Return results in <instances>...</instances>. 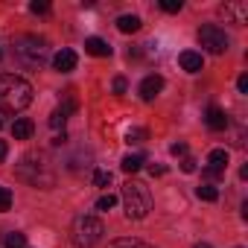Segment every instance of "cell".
Masks as SVG:
<instances>
[{"mask_svg":"<svg viewBox=\"0 0 248 248\" xmlns=\"http://www.w3.org/2000/svg\"><path fill=\"white\" fill-rule=\"evenodd\" d=\"M32 102V85L15 73H3L0 76V111L6 114H18Z\"/></svg>","mask_w":248,"mask_h":248,"instance_id":"1","label":"cell"},{"mask_svg":"<svg viewBox=\"0 0 248 248\" xmlns=\"http://www.w3.org/2000/svg\"><path fill=\"white\" fill-rule=\"evenodd\" d=\"M123 207H126L129 219H143L152 210V196H149L146 184H140V181H126L123 184Z\"/></svg>","mask_w":248,"mask_h":248,"instance_id":"2","label":"cell"},{"mask_svg":"<svg viewBox=\"0 0 248 248\" xmlns=\"http://www.w3.org/2000/svg\"><path fill=\"white\" fill-rule=\"evenodd\" d=\"M105 233V225L96 216H76L70 225V242L76 248H93Z\"/></svg>","mask_w":248,"mask_h":248,"instance_id":"3","label":"cell"},{"mask_svg":"<svg viewBox=\"0 0 248 248\" xmlns=\"http://www.w3.org/2000/svg\"><path fill=\"white\" fill-rule=\"evenodd\" d=\"M15 53H18L21 62L38 67V64L47 59V41L38 38V35H21V38L15 41Z\"/></svg>","mask_w":248,"mask_h":248,"instance_id":"4","label":"cell"},{"mask_svg":"<svg viewBox=\"0 0 248 248\" xmlns=\"http://www.w3.org/2000/svg\"><path fill=\"white\" fill-rule=\"evenodd\" d=\"M199 44H202L207 53L222 56V53L228 50V35H225V30H219V27L207 24V27H202V30H199Z\"/></svg>","mask_w":248,"mask_h":248,"instance_id":"5","label":"cell"},{"mask_svg":"<svg viewBox=\"0 0 248 248\" xmlns=\"http://www.w3.org/2000/svg\"><path fill=\"white\" fill-rule=\"evenodd\" d=\"M228 161H231V155H228V149H213L210 155H207V170H204V175L207 178H219L222 172H225V167H228Z\"/></svg>","mask_w":248,"mask_h":248,"instance_id":"6","label":"cell"},{"mask_svg":"<svg viewBox=\"0 0 248 248\" xmlns=\"http://www.w3.org/2000/svg\"><path fill=\"white\" fill-rule=\"evenodd\" d=\"M161 91H164V79H161L158 73H152V76H146V79L140 82V99H143V102H152Z\"/></svg>","mask_w":248,"mask_h":248,"instance_id":"7","label":"cell"},{"mask_svg":"<svg viewBox=\"0 0 248 248\" xmlns=\"http://www.w3.org/2000/svg\"><path fill=\"white\" fill-rule=\"evenodd\" d=\"M204 123H207V126L213 129V132H222V129H228V114L222 111V108H216V105H210L207 108V114H204Z\"/></svg>","mask_w":248,"mask_h":248,"instance_id":"8","label":"cell"},{"mask_svg":"<svg viewBox=\"0 0 248 248\" xmlns=\"http://www.w3.org/2000/svg\"><path fill=\"white\" fill-rule=\"evenodd\" d=\"M53 67H56L59 73H70V70L76 67V53H73V50H59V53L53 56Z\"/></svg>","mask_w":248,"mask_h":248,"instance_id":"9","label":"cell"},{"mask_svg":"<svg viewBox=\"0 0 248 248\" xmlns=\"http://www.w3.org/2000/svg\"><path fill=\"white\" fill-rule=\"evenodd\" d=\"M73 111H76V99H67L62 108H56V111L50 114V126H53V129H64L67 114H73Z\"/></svg>","mask_w":248,"mask_h":248,"instance_id":"10","label":"cell"},{"mask_svg":"<svg viewBox=\"0 0 248 248\" xmlns=\"http://www.w3.org/2000/svg\"><path fill=\"white\" fill-rule=\"evenodd\" d=\"M222 15L225 18H233V24H245L248 21V3H242V0H239V3H225L222 6Z\"/></svg>","mask_w":248,"mask_h":248,"instance_id":"11","label":"cell"},{"mask_svg":"<svg viewBox=\"0 0 248 248\" xmlns=\"http://www.w3.org/2000/svg\"><path fill=\"white\" fill-rule=\"evenodd\" d=\"M32 132H35V126H32V120H27V117H18L12 123V138L15 140H30Z\"/></svg>","mask_w":248,"mask_h":248,"instance_id":"12","label":"cell"},{"mask_svg":"<svg viewBox=\"0 0 248 248\" xmlns=\"http://www.w3.org/2000/svg\"><path fill=\"white\" fill-rule=\"evenodd\" d=\"M85 53L96 56V59H105V56H111V44L102 41V38H85Z\"/></svg>","mask_w":248,"mask_h":248,"instance_id":"13","label":"cell"},{"mask_svg":"<svg viewBox=\"0 0 248 248\" xmlns=\"http://www.w3.org/2000/svg\"><path fill=\"white\" fill-rule=\"evenodd\" d=\"M178 64H181V67H184L187 73H199L204 62H202V53H193V50H184V53L178 56Z\"/></svg>","mask_w":248,"mask_h":248,"instance_id":"14","label":"cell"},{"mask_svg":"<svg viewBox=\"0 0 248 248\" xmlns=\"http://www.w3.org/2000/svg\"><path fill=\"white\" fill-rule=\"evenodd\" d=\"M117 30L120 32H138L140 30V18L138 15H120L117 18Z\"/></svg>","mask_w":248,"mask_h":248,"instance_id":"15","label":"cell"},{"mask_svg":"<svg viewBox=\"0 0 248 248\" xmlns=\"http://www.w3.org/2000/svg\"><path fill=\"white\" fill-rule=\"evenodd\" d=\"M3 245H6V248H27V236H24L21 231H12V233L3 236Z\"/></svg>","mask_w":248,"mask_h":248,"instance_id":"16","label":"cell"},{"mask_svg":"<svg viewBox=\"0 0 248 248\" xmlns=\"http://www.w3.org/2000/svg\"><path fill=\"white\" fill-rule=\"evenodd\" d=\"M120 167H123V172H138V170L143 167V158H140V155H126Z\"/></svg>","mask_w":248,"mask_h":248,"instance_id":"17","label":"cell"},{"mask_svg":"<svg viewBox=\"0 0 248 248\" xmlns=\"http://www.w3.org/2000/svg\"><path fill=\"white\" fill-rule=\"evenodd\" d=\"M196 196H199L202 202H216V199H219V190H216L213 184H202V187L196 190Z\"/></svg>","mask_w":248,"mask_h":248,"instance_id":"18","label":"cell"},{"mask_svg":"<svg viewBox=\"0 0 248 248\" xmlns=\"http://www.w3.org/2000/svg\"><path fill=\"white\" fill-rule=\"evenodd\" d=\"M143 140H146V129H129L126 132V143L129 146H140Z\"/></svg>","mask_w":248,"mask_h":248,"instance_id":"19","label":"cell"},{"mask_svg":"<svg viewBox=\"0 0 248 248\" xmlns=\"http://www.w3.org/2000/svg\"><path fill=\"white\" fill-rule=\"evenodd\" d=\"M108 248H152V245H146L140 239H114Z\"/></svg>","mask_w":248,"mask_h":248,"instance_id":"20","label":"cell"},{"mask_svg":"<svg viewBox=\"0 0 248 248\" xmlns=\"http://www.w3.org/2000/svg\"><path fill=\"white\" fill-rule=\"evenodd\" d=\"M12 207V190L9 187H0V213H6Z\"/></svg>","mask_w":248,"mask_h":248,"instance_id":"21","label":"cell"},{"mask_svg":"<svg viewBox=\"0 0 248 248\" xmlns=\"http://www.w3.org/2000/svg\"><path fill=\"white\" fill-rule=\"evenodd\" d=\"M93 184H96V187H108V184H111V172H108V170H96V172H93Z\"/></svg>","mask_w":248,"mask_h":248,"instance_id":"22","label":"cell"},{"mask_svg":"<svg viewBox=\"0 0 248 248\" xmlns=\"http://www.w3.org/2000/svg\"><path fill=\"white\" fill-rule=\"evenodd\" d=\"M114 204H117V196H111V193H108V196H99V199H96V210H111Z\"/></svg>","mask_w":248,"mask_h":248,"instance_id":"23","label":"cell"},{"mask_svg":"<svg viewBox=\"0 0 248 248\" xmlns=\"http://www.w3.org/2000/svg\"><path fill=\"white\" fill-rule=\"evenodd\" d=\"M181 0H161V9L164 12H170V15H175V12H181Z\"/></svg>","mask_w":248,"mask_h":248,"instance_id":"24","label":"cell"},{"mask_svg":"<svg viewBox=\"0 0 248 248\" xmlns=\"http://www.w3.org/2000/svg\"><path fill=\"white\" fill-rule=\"evenodd\" d=\"M30 12H35V15H47V12H50V3H44V0H32V3H30Z\"/></svg>","mask_w":248,"mask_h":248,"instance_id":"25","label":"cell"},{"mask_svg":"<svg viewBox=\"0 0 248 248\" xmlns=\"http://www.w3.org/2000/svg\"><path fill=\"white\" fill-rule=\"evenodd\" d=\"M126 91H129V82L123 79V76H117V79H114V93H117V96H123Z\"/></svg>","mask_w":248,"mask_h":248,"instance_id":"26","label":"cell"},{"mask_svg":"<svg viewBox=\"0 0 248 248\" xmlns=\"http://www.w3.org/2000/svg\"><path fill=\"white\" fill-rule=\"evenodd\" d=\"M170 152H172L175 158H178V155H187V143H172V146H170Z\"/></svg>","mask_w":248,"mask_h":248,"instance_id":"27","label":"cell"},{"mask_svg":"<svg viewBox=\"0 0 248 248\" xmlns=\"http://www.w3.org/2000/svg\"><path fill=\"white\" fill-rule=\"evenodd\" d=\"M181 170L184 172H196V158H184L181 161Z\"/></svg>","mask_w":248,"mask_h":248,"instance_id":"28","label":"cell"},{"mask_svg":"<svg viewBox=\"0 0 248 248\" xmlns=\"http://www.w3.org/2000/svg\"><path fill=\"white\" fill-rule=\"evenodd\" d=\"M236 88H239V93H248V76H245V73L236 79Z\"/></svg>","mask_w":248,"mask_h":248,"instance_id":"29","label":"cell"},{"mask_svg":"<svg viewBox=\"0 0 248 248\" xmlns=\"http://www.w3.org/2000/svg\"><path fill=\"white\" fill-rule=\"evenodd\" d=\"M6 152H9V146H6V140H0V164L6 161Z\"/></svg>","mask_w":248,"mask_h":248,"instance_id":"30","label":"cell"},{"mask_svg":"<svg viewBox=\"0 0 248 248\" xmlns=\"http://www.w3.org/2000/svg\"><path fill=\"white\" fill-rule=\"evenodd\" d=\"M196 248H210V245H207V242H199V245H196Z\"/></svg>","mask_w":248,"mask_h":248,"instance_id":"31","label":"cell"},{"mask_svg":"<svg viewBox=\"0 0 248 248\" xmlns=\"http://www.w3.org/2000/svg\"><path fill=\"white\" fill-rule=\"evenodd\" d=\"M0 59H3V50H0Z\"/></svg>","mask_w":248,"mask_h":248,"instance_id":"32","label":"cell"}]
</instances>
